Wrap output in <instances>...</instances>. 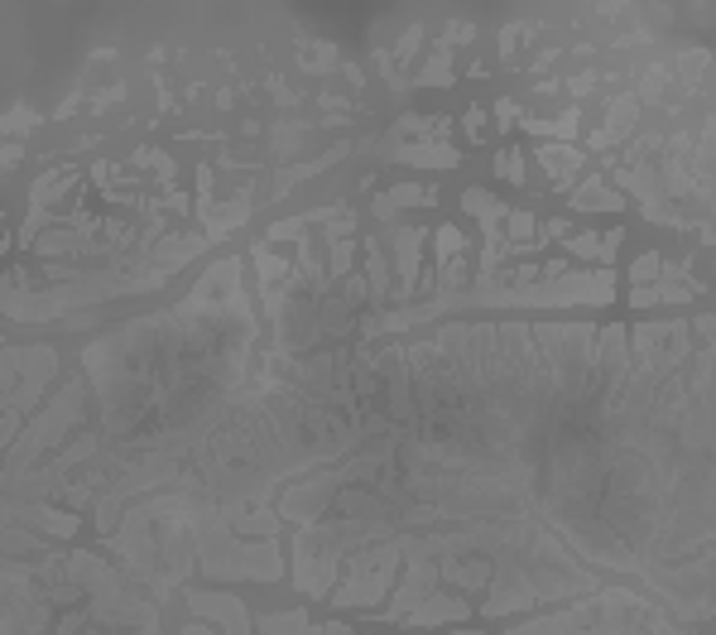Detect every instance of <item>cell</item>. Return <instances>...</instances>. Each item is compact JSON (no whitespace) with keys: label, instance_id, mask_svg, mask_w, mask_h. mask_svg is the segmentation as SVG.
<instances>
[{"label":"cell","instance_id":"8","mask_svg":"<svg viewBox=\"0 0 716 635\" xmlns=\"http://www.w3.org/2000/svg\"><path fill=\"white\" fill-rule=\"evenodd\" d=\"M183 597H188V611L197 621H207V626H217V635H255V621L241 597L217 593V587H188Z\"/></svg>","mask_w":716,"mask_h":635},{"label":"cell","instance_id":"13","mask_svg":"<svg viewBox=\"0 0 716 635\" xmlns=\"http://www.w3.org/2000/svg\"><path fill=\"white\" fill-rule=\"evenodd\" d=\"M405 207H438V183H395L371 198V212L389 227H395V217Z\"/></svg>","mask_w":716,"mask_h":635},{"label":"cell","instance_id":"36","mask_svg":"<svg viewBox=\"0 0 716 635\" xmlns=\"http://www.w3.org/2000/svg\"><path fill=\"white\" fill-rule=\"evenodd\" d=\"M419 43H423V25H409V29H405V39H399V49L389 53V59H395V68H399V63H413Z\"/></svg>","mask_w":716,"mask_h":635},{"label":"cell","instance_id":"46","mask_svg":"<svg viewBox=\"0 0 716 635\" xmlns=\"http://www.w3.org/2000/svg\"><path fill=\"white\" fill-rule=\"evenodd\" d=\"M10 241H15V237H5V231H0V255H5V251H10Z\"/></svg>","mask_w":716,"mask_h":635},{"label":"cell","instance_id":"32","mask_svg":"<svg viewBox=\"0 0 716 635\" xmlns=\"http://www.w3.org/2000/svg\"><path fill=\"white\" fill-rule=\"evenodd\" d=\"M500 207H506V203H500L490 188H466V193H462V212H472L476 221H486L490 212H500Z\"/></svg>","mask_w":716,"mask_h":635},{"label":"cell","instance_id":"45","mask_svg":"<svg viewBox=\"0 0 716 635\" xmlns=\"http://www.w3.org/2000/svg\"><path fill=\"white\" fill-rule=\"evenodd\" d=\"M231 106H236V92H231V87H221V92H217V111H231Z\"/></svg>","mask_w":716,"mask_h":635},{"label":"cell","instance_id":"25","mask_svg":"<svg viewBox=\"0 0 716 635\" xmlns=\"http://www.w3.org/2000/svg\"><path fill=\"white\" fill-rule=\"evenodd\" d=\"M462 255H466V237L452 227V221L433 231V265H438V270L443 265H452V261H462Z\"/></svg>","mask_w":716,"mask_h":635},{"label":"cell","instance_id":"1","mask_svg":"<svg viewBox=\"0 0 716 635\" xmlns=\"http://www.w3.org/2000/svg\"><path fill=\"white\" fill-rule=\"evenodd\" d=\"M193 544H197V568L212 583H279L284 577L279 539H236L231 525L221 520L217 500L197 506Z\"/></svg>","mask_w":716,"mask_h":635},{"label":"cell","instance_id":"9","mask_svg":"<svg viewBox=\"0 0 716 635\" xmlns=\"http://www.w3.org/2000/svg\"><path fill=\"white\" fill-rule=\"evenodd\" d=\"M438 563H429V559H405V568H399V577H395V587H389V601H385V611H380V621H405L413 607H419L429 593H438Z\"/></svg>","mask_w":716,"mask_h":635},{"label":"cell","instance_id":"41","mask_svg":"<svg viewBox=\"0 0 716 635\" xmlns=\"http://www.w3.org/2000/svg\"><path fill=\"white\" fill-rule=\"evenodd\" d=\"M20 164H25V144L0 140V178H5V169H20Z\"/></svg>","mask_w":716,"mask_h":635},{"label":"cell","instance_id":"28","mask_svg":"<svg viewBox=\"0 0 716 635\" xmlns=\"http://www.w3.org/2000/svg\"><path fill=\"white\" fill-rule=\"evenodd\" d=\"M452 82V53L447 49H433L419 68V87H447Z\"/></svg>","mask_w":716,"mask_h":635},{"label":"cell","instance_id":"47","mask_svg":"<svg viewBox=\"0 0 716 635\" xmlns=\"http://www.w3.org/2000/svg\"><path fill=\"white\" fill-rule=\"evenodd\" d=\"M0 352H5V338H0Z\"/></svg>","mask_w":716,"mask_h":635},{"label":"cell","instance_id":"18","mask_svg":"<svg viewBox=\"0 0 716 635\" xmlns=\"http://www.w3.org/2000/svg\"><path fill=\"white\" fill-rule=\"evenodd\" d=\"M534 160H539V169L553 174V188L563 193V188L573 183V174L581 169V160H587V150H581V144H539Z\"/></svg>","mask_w":716,"mask_h":635},{"label":"cell","instance_id":"17","mask_svg":"<svg viewBox=\"0 0 716 635\" xmlns=\"http://www.w3.org/2000/svg\"><path fill=\"white\" fill-rule=\"evenodd\" d=\"M361 251H366V289H371V308H380V314H385L389 289H395V275H389L385 246H380L375 237H361Z\"/></svg>","mask_w":716,"mask_h":635},{"label":"cell","instance_id":"31","mask_svg":"<svg viewBox=\"0 0 716 635\" xmlns=\"http://www.w3.org/2000/svg\"><path fill=\"white\" fill-rule=\"evenodd\" d=\"M308 231H312L308 212H298V217H284V221H274V227L265 231V246H270V241H304Z\"/></svg>","mask_w":716,"mask_h":635},{"label":"cell","instance_id":"15","mask_svg":"<svg viewBox=\"0 0 716 635\" xmlns=\"http://www.w3.org/2000/svg\"><path fill=\"white\" fill-rule=\"evenodd\" d=\"M389 164H413V169H457L462 164V150L438 140H419V144H399V150L385 154Z\"/></svg>","mask_w":716,"mask_h":635},{"label":"cell","instance_id":"2","mask_svg":"<svg viewBox=\"0 0 716 635\" xmlns=\"http://www.w3.org/2000/svg\"><path fill=\"white\" fill-rule=\"evenodd\" d=\"M87 381H63V390L49 399V405H39V415L25 419V429H20V439L10 443L5 462H0V472L5 477H20L29 472V467H39L49 453H59L63 443L73 439V429L87 419Z\"/></svg>","mask_w":716,"mask_h":635},{"label":"cell","instance_id":"38","mask_svg":"<svg viewBox=\"0 0 716 635\" xmlns=\"http://www.w3.org/2000/svg\"><path fill=\"white\" fill-rule=\"evenodd\" d=\"M472 39H476V25H472V20H452V25L443 29V49H447V53H452V43H472Z\"/></svg>","mask_w":716,"mask_h":635},{"label":"cell","instance_id":"43","mask_svg":"<svg viewBox=\"0 0 716 635\" xmlns=\"http://www.w3.org/2000/svg\"><path fill=\"white\" fill-rule=\"evenodd\" d=\"M298 635H351V626L346 621H322V626H304Z\"/></svg>","mask_w":716,"mask_h":635},{"label":"cell","instance_id":"10","mask_svg":"<svg viewBox=\"0 0 716 635\" xmlns=\"http://www.w3.org/2000/svg\"><path fill=\"white\" fill-rule=\"evenodd\" d=\"M217 510L236 539H279V530H284V520H279L274 506H265V500H221Z\"/></svg>","mask_w":716,"mask_h":635},{"label":"cell","instance_id":"12","mask_svg":"<svg viewBox=\"0 0 716 635\" xmlns=\"http://www.w3.org/2000/svg\"><path fill=\"white\" fill-rule=\"evenodd\" d=\"M197 227H203L207 246H217V241H227L236 227H245L251 221V188H241L236 198H227V203H212L207 212H193Z\"/></svg>","mask_w":716,"mask_h":635},{"label":"cell","instance_id":"23","mask_svg":"<svg viewBox=\"0 0 716 635\" xmlns=\"http://www.w3.org/2000/svg\"><path fill=\"white\" fill-rule=\"evenodd\" d=\"M35 130H39V111L25 106V102H15L5 116H0V136H5L10 144H20L25 136H35Z\"/></svg>","mask_w":716,"mask_h":635},{"label":"cell","instance_id":"27","mask_svg":"<svg viewBox=\"0 0 716 635\" xmlns=\"http://www.w3.org/2000/svg\"><path fill=\"white\" fill-rule=\"evenodd\" d=\"M298 68L322 77V73L342 68V59H337V49H332V43H304V49H298Z\"/></svg>","mask_w":716,"mask_h":635},{"label":"cell","instance_id":"26","mask_svg":"<svg viewBox=\"0 0 716 635\" xmlns=\"http://www.w3.org/2000/svg\"><path fill=\"white\" fill-rule=\"evenodd\" d=\"M356 251H361V241H332L328 246V280L337 284V280H346V275H356Z\"/></svg>","mask_w":716,"mask_h":635},{"label":"cell","instance_id":"3","mask_svg":"<svg viewBox=\"0 0 716 635\" xmlns=\"http://www.w3.org/2000/svg\"><path fill=\"white\" fill-rule=\"evenodd\" d=\"M399 568H405L399 534H389V539H380V544H366V549L346 554V568H342V577H337V587H332L328 601L342 611H371L380 597H389Z\"/></svg>","mask_w":716,"mask_h":635},{"label":"cell","instance_id":"7","mask_svg":"<svg viewBox=\"0 0 716 635\" xmlns=\"http://www.w3.org/2000/svg\"><path fill=\"white\" fill-rule=\"evenodd\" d=\"M385 237H389V251H395V265H389L395 289H389V299H395V304H409V299L419 294V265H423V246H429V231L395 221Z\"/></svg>","mask_w":716,"mask_h":635},{"label":"cell","instance_id":"4","mask_svg":"<svg viewBox=\"0 0 716 635\" xmlns=\"http://www.w3.org/2000/svg\"><path fill=\"white\" fill-rule=\"evenodd\" d=\"M59 381V352L49 342L39 347H5L0 352V405L15 415H35V405Z\"/></svg>","mask_w":716,"mask_h":635},{"label":"cell","instance_id":"22","mask_svg":"<svg viewBox=\"0 0 716 635\" xmlns=\"http://www.w3.org/2000/svg\"><path fill=\"white\" fill-rule=\"evenodd\" d=\"M270 136H274L270 140V154H274V160H289V154H298L312 140V126H308V120H279Z\"/></svg>","mask_w":716,"mask_h":635},{"label":"cell","instance_id":"21","mask_svg":"<svg viewBox=\"0 0 716 635\" xmlns=\"http://www.w3.org/2000/svg\"><path fill=\"white\" fill-rule=\"evenodd\" d=\"M251 265H255V280H260L255 289H270V284H279L289 270H294V261H289V255H279V251H270L265 241L251 251Z\"/></svg>","mask_w":716,"mask_h":635},{"label":"cell","instance_id":"19","mask_svg":"<svg viewBox=\"0 0 716 635\" xmlns=\"http://www.w3.org/2000/svg\"><path fill=\"white\" fill-rule=\"evenodd\" d=\"M573 212H625V193H615L606 174H587L573 188Z\"/></svg>","mask_w":716,"mask_h":635},{"label":"cell","instance_id":"34","mask_svg":"<svg viewBox=\"0 0 716 635\" xmlns=\"http://www.w3.org/2000/svg\"><path fill=\"white\" fill-rule=\"evenodd\" d=\"M563 251L573 255V261H597V255H601V231H581V237H567Z\"/></svg>","mask_w":716,"mask_h":635},{"label":"cell","instance_id":"24","mask_svg":"<svg viewBox=\"0 0 716 635\" xmlns=\"http://www.w3.org/2000/svg\"><path fill=\"white\" fill-rule=\"evenodd\" d=\"M308 626V607H294V611H265L255 617V631L260 635H298Z\"/></svg>","mask_w":716,"mask_h":635},{"label":"cell","instance_id":"5","mask_svg":"<svg viewBox=\"0 0 716 635\" xmlns=\"http://www.w3.org/2000/svg\"><path fill=\"white\" fill-rule=\"evenodd\" d=\"M692 356V328L688 318H664V322H635L630 328V366L654 381H668L682 361Z\"/></svg>","mask_w":716,"mask_h":635},{"label":"cell","instance_id":"44","mask_svg":"<svg viewBox=\"0 0 716 635\" xmlns=\"http://www.w3.org/2000/svg\"><path fill=\"white\" fill-rule=\"evenodd\" d=\"M591 87H597V73H581V77H573V82H567V92H573V97H587Z\"/></svg>","mask_w":716,"mask_h":635},{"label":"cell","instance_id":"40","mask_svg":"<svg viewBox=\"0 0 716 635\" xmlns=\"http://www.w3.org/2000/svg\"><path fill=\"white\" fill-rule=\"evenodd\" d=\"M462 130H466V140H472V144L486 140V111H481V106L466 111V116H462Z\"/></svg>","mask_w":716,"mask_h":635},{"label":"cell","instance_id":"6","mask_svg":"<svg viewBox=\"0 0 716 635\" xmlns=\"http://www.w3.org/2000/svg\"><path fill=\"white\" fill-rule=\"evenodd\" d=\"M342 577V549L322 539L318 525H304L294 534V587L312 601H328Z\"/></svg>","mask_w":716,"mask_h":635},{"label":"cell","instance_id":"42","mask_svg":"<svg viewBox=\"0 0 716 635\" xmlns=\"http://www.w3.org/2000/svg\"><path fill=\"white\" fill-rule=\"evenodd\" d=\"M514 120H520V102H510V97H500V102H496V126H500V136H506V130L514 126Z\"/></svg>","mask_w":716,"mask_h":635},{"label":"cell","instance_id":"16","mask_svg":"<svg viewBox=\"0 0 716 635\" xmlns=\"http://www.w3.org/2000/svg\"><path fill=\"white\" fill-rule=\"evenodd\" d=\"M640 97H635V92H621V97H611V102H606V120H601V136H606V144H615V150H621V144L625 140H630L635 136V126H640Z\"/></svg>","mask_w":716,"mask_h":635},{"label":"cell","instance_id":"11","mask_svg":"<svg viewBox=\"0 0 716 635\" xmlns=\"http://www.w3.org/2000/svg\"><path fill=\"white\" fill-rule=\"evenodd\" d=\"M472 617V607H466V597L462 593H429L419 601V607L409 611L399 626H419V631H438V626H462V621Z\"/></svg>","mask_w":716,"mask_h":635},{"label":"cell","instance_id":"20","mask_svg":"<svg viewBox=\"0 0 716 635\" xmlns=\"http://www.w3.org/2000/svg\"><path fill=\"white\" fill-rule=\"evenodd\" d=\"M524 130H529V136H548V144H567L581 130V111H563V116H553V120L529 116L524 120Z\"/></svg>","mask_w":716,"mask_h":635},{"label":"cell","instance_id":"37","mask_svg":"<svg viewBox=\"0 0 716 635\" xmlns=\"http://www.w3.org/2000/svg\"><path fill=\"white\" fill-rule=\"evenodd\" d=\"M621 241H625V231H621V227L601 231V255H597L601 270H615V251H621Z\"/></svg>","mask_w":716,"mask_h":635},{"label":"cell","instance_id":"29","mask_svg":"<svg viewBox=\"0 0 716 635\" xmlns=\"http://www.w3.org/2000/svg\"><path fill=\"white\" fill-rule=\"evenodd\" d=\"M136 169H159L154 178L159 183H174V174H178V164H174V154H164V150H154V144H144V150H136Z\"/></svg>","mask_w":716,"mask_h":635},{"label":"cell","instance_id":"30","mask_svg":"<svg viewBox=\"0 0 716 635\" xmlns=\"http://www.w3.org/2000/svg\"><path fill=\"white\" fill-rule=\"evenodd\" d=\"M496 174L506 178V183H514V188L529 178V174H524V150H520V144H506V150L496 154Z\"/></svg>","mask_w":716,"mask_h":635},{"label":"cell","instance_id":"33","mask_svg":"<svg viewBox=\"0 0 716 635\" xmlns=\"http://www.w3.org/2000/svg\"><path fill=\"white\" fill-rule=\"evenodd\" d=\"M659 275H664V255H659V251H644V255H640V261H635V265H630V284H635V289H644V284H654V280H659Z\"/></svg>","mask_w":716,"mask_h":635},{"label":"cell","instance_id":"39","mask_svg":"<svg viewBox=\"0 0 716 635\" xmlns=\"http://www.w3.org/2000/svg\"><path fill=\"white\" fill-rule=\"evenodd\" d=\"M270 92H274V106H284V111H294L298 102H304V97H298L294 87H289V82H284V77H279V73H270Z\"/></svg>","mask_w":716,"mask_h":635},{"label":"cell","instance_id":"35","mask_svg":"<svg viewBox=\"0 0 716 635\" xmlns=\"http://www.w3.org/2000/svg\"><path fill=\"white\" fill-rule=\"evenodd\" d=\"M534 35H539V25H534V20H514V25L500 29V53L510 59L514 43H520V39H534Z\"/></svg>","mask_w":716,"mask_h":635},{"label":"cell","instance_id":"14","mask_svg":"<svg viewBox=\"0 0 716 635\" xmlns=\"http://www.w3.org/2000/svg\"><path fill=\"white\" fill-rule=\"evenodd\" d=\"M438 583L457 587V593H486L490 559H486V554H466V559H438Z\"/></svg>","mask_w":716,"mask_h":635}]
</instances>
